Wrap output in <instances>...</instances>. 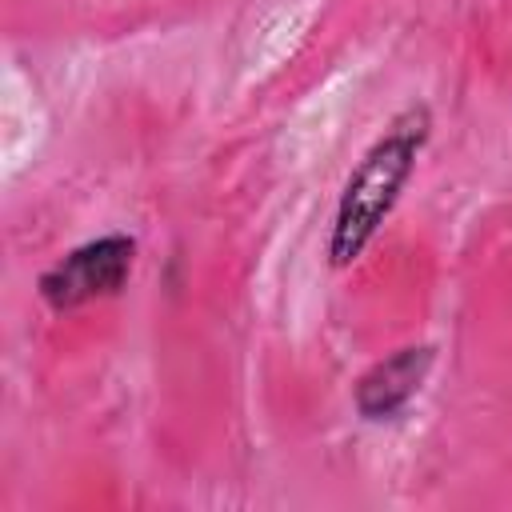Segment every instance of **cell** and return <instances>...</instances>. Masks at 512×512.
<instances>
[{
    "label": "cell",
    "mask_w": 512,
    "mask_h": 512,
    "mask_svg": "<svg viewBox=\"0 0 512 512\" xmlns=\"http://www.w3.org/2000/svg\"><path fill=\"white\" fill-rule=\"evenodd\" d=\"M132 264H136V240L124 232H108V236H96V240L72 248L68 256H60L40 276L36 288L52 312H68L88 300L120 292Z\"/></svg>",
    "instance_id": "7a4b0ae2"
},
{
    "label": "cell",
    "mask_w": 512,
    "mask_h": 512,
    "mask_svg": "<svg viewBox=\"0 0 512 512\" xmlns=\"http://www.w3.org/2000/svg\"><path fill=\"white\" fill-rule=\"evenodd\" d=\"M432 132V112L428 104H408L388 120V128L368 144V152L356 160L348 172L340 200H336V220L328 236V264L348 268L364 256L388 212L396 208L404 184L416 172V156L428 144Z\"/></svg>",
    "instance_id": "6da1fadb"
},
{
    "label": "cell",
    "mask_w": 512,
    "mask_h": 512,
    "mask_svg": "<svg viewBox=\"0 0 512 512\" xmlns=\"http://www.w3.org/2000/svg\"><path fill=\"white\" fill-rule=\"evenodd\" d=\"M436 364V348L432 344H404L396 348L392 356L376 360L360 384H356V412L368 420V424H380V420H396L408 400L420 392V384L428 380Z\"/></svg>",
    "instance_id": "3957f363"
}]
</instances>
